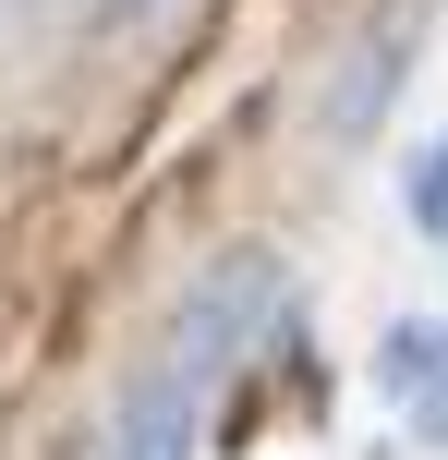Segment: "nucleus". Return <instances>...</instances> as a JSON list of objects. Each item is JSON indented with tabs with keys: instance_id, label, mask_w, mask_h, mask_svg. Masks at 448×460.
Segmentation results:
<instances>
[{
	"instance_id": "f257e3e1",
	"label": "nucleus",
	"mask_w": 448,
	"mask_h": 460,
	"mask_svg": "<svg viewBox=\"0 0 448 460\" xmlns=\"http://www.w3.org/2000/svg\"><path fill=\"white\" fill-rule=\"evenodd\" d=\"M279 327V254H218L206 279H194V303H182V327H170V376H182L194 400L218 388V376L242 364V351Z\"/></svg>"
},
{
	"instance_id": "f03ea898",
	"label": "nucleus",
	"mask_w": 448,
	"mask_h": 460,
	"mask_svg": "<svg viewBox=\"0 0 448 460\" xmlns=\"http://www.w3.org/2000/svg\"><path fill=\"white\" fill-rule=\"evenodd\" d=\"M182 448H194V388L158 364L134 400H121V437H110V460H182Z\"/></svg>"
},
{
	"instance_id": "7ed1b4c3",
	"label": "nucleus",
	"mask_w": 448,
	"mask_h": 460,
	"mask_svg": "<svg viewBox=\"0 0 448 460\" xmlns=\"http://www.w3.org/2000/svg\"><path fill=\"white\" fill-rule=\"evenodd\" d=\"M400 73H412V37H400V24H388V37H364V61H352V85H339L328 134L364 146V121H376V97H400Z\"/></svg>"
},
{
	"instance_id": "20e7f679",
	"label": "nucleus",
	"mask_w": 448,
	"mask_h": 460,
	"mask_svg": "<svg viewBox=\"0 0 448 460\" xmlns=\"http://www.w3.org/2000/svg\"><path fill=\"white\" fill-rule=\"evenodd\" d=\"M436 364H448V327H436V315H400V327L376 340V388H388V400H425Z\"/></svg>"
},
{
	"instance_id": "39448f33",
	"label": "nucleus",
	"mask_w": 448,
	"mask_h": 460,
	"mask_svg": "<svg viewBox=\"0 0 448 460\" xmlns=\"http://www.w3.org/2000/svg\"><path fill=\"white\" fill-rule=\"evenodd\" d=\"M400 194H412V218H425L436 243H448V134L425 146V158H412V182H400Z\"/></svg>"
},
{
	"instance_id": "423d86ee",
	"label": "nucleus",
	"mask_w": 448,
	"mask_h": 460,
	"mask_svg": "<svg viewBox=\"0 0 448 460\" xmlns=\"http://www.w3.org/2000/svg\"><path fill=\"white\" fill-rule=\"evenodd\" d=\"M412 437H425V448H448V364L425 376V400H412Z\"/></svg>"
},
{
	"instance_id": "0eeeda50",
	"label": "nucleus",
	"mask_w": 448,
	"mask_h": 460,
	"mask_svg": "<svg viewBox=\"0 0 448 460\" xmlns=\"http://www.w3.org/2000/svg\"><path fill=\"white\" fill-rule=\"evenodd\" d=\"M110 13H145V0H110Z\"/></svg>"
}]
</instances>
